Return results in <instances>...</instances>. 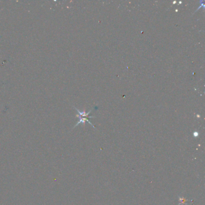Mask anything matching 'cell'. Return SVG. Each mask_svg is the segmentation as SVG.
I'll use <instances>...</instances> for the list:
<instances>
[{"label":"cell","instance_id":"obj_1","mask_svg":"<svg viewBox=\"0 0 205 205\" xmlns=\"http://www.w3.org/2000/svg\"><path fill=\"white\" fill-rule=\"evenodd\" d=\"M179 201L180 202V204H185L187 200H186V199L184 198V197H181V198L179 197Z\"/></svg>","mask_w":205,"mask_h":205},{"label":"cell","instance_id":"obj_2","mask_svg":"<svg viewBox=\"0 0 205 205\" xmlns=\"http://www.w3.org/2000/svg\"><path fill=\"white\" fill-rule=\"evenodd\" d=\"M200 5L199 6V7L197 9V10L196 11V12H197V11H198L199 10V9L201 8L202 7H203V8H204V1H200Z\"/></svg>","mask_w":205,"mask_h":205},{"label":"cell","instance_id":"obj_3","mask_svg":"<svg viewBox=\"0 0 205 205\" xmlns=\"http://www.w3.org/2000/svg\"><path fill=\"white\" fill-rule=\"evenodd\" d=\"M194 135L195 137H197L198 136V133L197 132H195L194 133Z\"/></svg>","mask_w":205,"mask_h":205}]
</instances>
